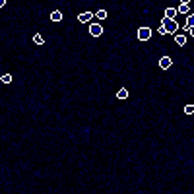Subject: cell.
I'll return each instance as SVG.
<instances>
[{
    "label": "cell",
    "mask_w": 194,
    "mask_h": 194,
    "mask_svg": "<svg viewBox=\"0 0 194 194\" xmlns=\"http://www.w3.org/2000/svg\"><path fill=\"white\" fill-rule=\"evenodd\" d=\"M51 19H53V21H60V19H62V12H60V10H54V12L51 14Z\"/></svg>",
    "instance_id": "ba28073f"
},
{
    "label": "cell",
    "mask_w": 194,
    "mask_h": 194,
    "mask_svg": "<svg viewBox=\"0 0 194 194\" xmlns=\"http://www.w3.org/2000/svg\"><path fill=\"white\" fill-rule=\"evenodd\" d=\"M171 64H173V62H171V56H161V58H159V68L161 70H169Z\"/></svg>",
    "instance_id": "277c9868"
},
{
    "label": "cell",
    "mask_w": 194,
    "mask_h": 194,
    "mask_svg": "<svg viewBox=\"0 0 194 194\" xmlns=\"http://www.w3.org/2000/svg\"><path fill=\"white\" fill-rule=\"evenodd\" d=\"M175 43L179 47H184L186 45V37H184V35H175Z\"/></svg>",
    "instance_id": "8992f818"
},
{
    "label": "cell",
    "mask_w": 194,
    "mask_h": 194,
    "mask_svg": "<svg viewBox=\"0 0 194 194\" xmlns=\"http://www.w3.org/2000/svg\"><path fill=\"white\" fill-rule=\"evenodd\" d=\"M33 43H35V45H43V43H45V39H43L41 33H35V35H33Z\"/></svg>",
    "instance_id": "9c48e42d"
},
{
    "label": "cell",
    "mask_w": 194,
    "mask_h": 194,
    "mask_svg": "<svg viewBox=\"0 0 194 194\" xmlns=\"http://www.w3.org/2000/svg\"><path fill=\"white\" fill-rule=\"evenodd\" d=\"M101 33H103V25L101 24H91L89 25V35L91 37H99Z\"/></svg>",
    "instance_id": "3957f363"
},
{
    "label": "cell",
    "mask_w": 194,
    "mask_h": 194,
    "mask_svg": "<svg viewBox=\"0 0 194 194\" xmlns=\"http://www.w3.org/2000/svg\"><path fill=\"white\" fill-rule=\"evenodd\" d=\"M184 113H186V114H192V113H194V105H186V107H184Z\"/></svg>",
    "instance_id": "5bb4252c"
},
{
    "label": "cell",
    "mask_w": 194,
    "mask_h": 194,
    "mask_svg": "<svg viewBox=\"0 0 194 194\" xmlns=\"http://www.w3.org/2000/svg\"><path fill=\"white\" fill-rule=\"evenodd\" d=\"M177 12H179V14H188V12H190V6H188V4H183V2H181V6L177 8Z\"/></svg>",
    "instance_id": "52a82bcc"
},
{
    "label": "cell",
    "mask_w": 194,
    "mask_h": 194,
    "mask_svg": "<svg viewBox=\"0 0 194 194\" xmlns=\"http://www.w3.org/2000/svg\"><path fill=\"white\" fill-rule=\"evenodd\" d=\"M6 4V0H0V8H2V6Z\"/></svg>",
    "instance_id": "2e32d148"
},
{
    "label": "cell",
    "mask_w": 194,
    "mask_h": 194,
    "mask_svg": "<svg viewBox=\"0 0 194 194\" xmlns=\"http://www.w3.org/2000/svg\"><path fill=\"white\" fill-rule=\"evenodd\" d=\"M175 16H177V8H167L165 10V18H173L175 19Z\"/></svg>",
    "instance_id": "30bf717a"
},
{
    "label": "cell",
    "mask_w": 194,
    "mask_h": 194,
    "mask_svg": "<svg viewBox=\"0 0 194 194\" xmlns=\"http://www.w3.org/2000/svg\"><path fill=\"white\" fill-rule=\"evenodd\" d=\"M95 16H97V19H107V18H109V14H107V10H97Z\"/></svg>",
    "instance_id": "8fae6325"
},
{
    "label": "cell",
    "mask_w": 194,
    "mask_h": 194,
    "mask_svg": "<svg viewBox=\"0 0 194 194\" xmlns=\"http://www.w3.org/2000/svg\"><path fill=\"white\" fill-rule=\"evenodd\" d=\"M179 2H183V4H188V2H190V0H179Z\"/></svg>",
    "instance_id": "9a60e30c"
},
{
    "label": "cell",
    "mask_w": 194,
    "mask_h": 194,
    "mask_svg": "<svg viewBox=\"0 0 194 194\" xmlns=\"http://www.w3.org/2000/svg\"><path fill=\"white\" fill-rule=\"evenodd\" d=\"M78 19H80L82 24H89V21L93 19V12H82L80 16H78Z\"/></svg>",
    "instance_id": "5b68a950"
},
{
    "label": "cell",
    "mask_w": 194,
    "mask_h": 194,
    "mask_svg": "<svg viewBox=\"0 0 194 194\" xmlns=\"http://www.w3.org/2000/svg\"><path fill=\"white\" fill-rule=\"evenodd\" d=\"M117 97H119V99H126V97H128V91H126L124 88H123V89H119V93H117Z\"/></svg>",
    "instance_id": "7c38bea8"
},
{
    "label": "cell",
    "mask_w": 194,
    "mask_h": 194,
    "mask_svg": "<svg viewBox=\"0 0 194 194\" xmlns=\"http://www.w3.org/2000/svg\"><path fill=\"white\" fill-rule=\"evenodd\" d=\"M0 80H2V84H10V82H12V76H10V74H4Z\"/></svg>",
    "instance_id": "4fadbf2b"
},
{
    "label": "cell",
    "mask_w": 194,
    "mask_h": 194,
    "mask_svg": "<svg viewBox=\"0 0 194 194\" xmlns=\"http://www.w3.org/2000/svg\"><path fill=\"white\" fill-rule=\"evenodd\" d=\"M138 39L140 41H149V39H152V29L146 27V25L140 27V29H138Z\"/></svg>",
    "instance_id": "7a4b0ae2"
},
{
    "label": "cell",
    "mask_w": 194,
    "mask_h": 194,
    "mask_svg": "<svg viewBox=\"0 0 194 194\" xmlns=\"http://www.w3.org/2000/svg\"><path fill=\"white\" fill-rule=\"evenodd\" d=\"M161 27H163L167 33H175V31L179 29V24H177L173 18H163V19H161Z\"/></svg>",
    "instance_id": "6da1fadb"
}]
</instances>
